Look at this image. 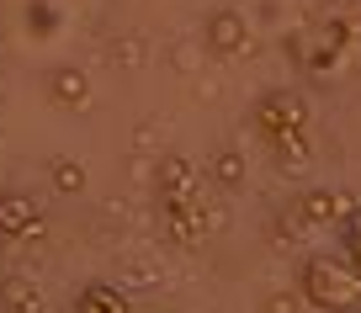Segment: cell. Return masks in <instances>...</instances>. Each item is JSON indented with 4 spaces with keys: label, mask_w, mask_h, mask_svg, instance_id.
I'll return each instance as SVG.
<instances>
[{
    "label": "cell",
    "mask_w": 361,
    "mask_h": 313,
    "mask_svg": "<svg viewBox=\"0 0 361 313\" xmlns=\"http://www.w3.org/2000/svg\"><path fill=\"white\" fill-rule=\"evenodd\" d=\"M250 133L266 144L276 170H308L314 159V106L303 90L271 85L250 101Z\"/></svg>",
    "instance_id": "obj_1"
},
{
    "label": "cell",
    "mask_w": 361,
    "mask_h": 313,
    "mask_svg": "<svg viewBox=\"0 0 361 313\" xmlns=\"http://www.w3.org/2000/svg\"><path fill=\"white\" fill-rule=\"evenodd\" d=\"M293 213H298V223H308V228H329V223H350V218H356V202H350L345 191L319 186V191H303V197L293 202Z\"/></svg>",
    "instance_id": "obj_5"
},
{
    "label": "cell",
    "mask_w": 361,
    "mask_h": 313,
    "mask_svg": "<svg viewBox=\"0 0 361 313\" xmlns=\"http://www.w3.org/2000/svg\"><path fill=\"white\" fill-rule=\"evenodd\" d=\"M266 313H298V297H271Z\"/></svg>",
    "instance_id": "obj_13"
},
{
    "label": "cell",
    "mask_w": 361,
    "mask_h": 313,
    "mask_svg": "<svg viewBox=\"0 0 361 313\" xmlns=\"http://www.w3.org/2000/svg\"><path fill=\"white\" fill-rule=\"evenodd\" d=\"M48 90H54V101H59V106H85L90 80L80 75V69H54V75H48Z\"/></svg>",
    "instance_id": "obj_9"
},
{
    "label": "cell",
    "mask_w": 361,
    "mask_h": 313,
    "mask_svg": "<svg viewBox=\"0 0 361 313\" xmlns=\"http://www.w3.org/2000/svg\"><path fill=\"white\" fill-rule=\"evenodd\" d=\"M298 297L319 313H361V271L345 255H303L298 266Z\"/></svg>",
    "instance_id": "obj_3"
},
{
    "label": "cell",
    "mask_w": 361,
    "mask_h": 313,
    "mask_svg": "<svg viewBox=\"0 0 361 313\" xmlns=\"http://www.w3.org/2000/svg\"><path fill=\"white\" fill-rule=\"evenodd\" d=\"M32 234H43V207H37L27 191L6 186L0 191V239H6V245H22V239H32Z\"/></svg>",
    "instance_id": "obj_4"
},
{
    "label": "cell",
    "mask_w": 361,
    "mask_h": 313,
    "mask_svg": "<svg viewBox=\"0 0 361 313\" xmlns=\"http://www.w3.org/2000/svg\"><path fill=\"white\" fill-rule=\"evenodd\" d=\"M213 165H218V180H224V186H245V170H239V154H228V149H224V154H218Z\"/></svg>",
    "instance_id": "obj_12"
},
{
    "label": "cell",
    "mask_w": 361,
    "mask_h": 313,
    "mask_svg": "<svg viewBox=\"0 0 361 313\" xmlns=\"http://www.w3.org/2000/svg\"><path fill=\"white\" fill-rule=\"evenodd\" d=\"M0 308H6V313H43V292H37V281L6 276V281H0Z\"/></svg>",
    "instance_id": "obj_8"
},
{
    "label": "cell",
    "mask_w": 361,
    "mask_h": 313,
    "mask_svg": "<svg viewBox=\"0 0 361 313\" xmlns=\"http://www.w3.org/2000/svg\"><path fill=\"white\" fill-rule=\"evenodd\" d=\"M154 197H159V218H165L170 245L197 250L213 234V207L202 202V170L186 154H165L154 176Z\"/></svg>",
    "instance_id": "obj_2"
},
{
    "label": "cell",
    "mask_w": 361,
    "mask_h": 313,
    "mask_svg": "<svg viewBox=\"0 0 361 313\" xmlns=\"http://www.w3.org/2000/svg\"><path fill=\"white\" fill-rule=\"evenodd\" d=\"M54 186L59 191H80L85 186V170H80L75 159H54Z\"/></svg>",
    "instance_id": "obj_10"
},
{
    "label": "cell",
    "mask_w": 361,
    "mask_h": 313,
    "mask_svg": "<svg viewBox=\"0 0 361 313\" xmlns=\"http://www.w3.org/2000/svg\"><path fill=\"white\" fill-rule=\"evenodd\" d=\"M75 313H133V297L117 281H85L75 292Z\"/></svg>",
    "instance_id": "obj_7"
},
{
    "label": "cell",
    "mask_w": 361,
    "mask_h": 313,
    "mask_svg": "<svg viewBox=\"0 0 361 313\" xmlns=\"http://www.w3.org/2000/svg\"><path fill=\"white\" fill-rule=\"evenodd\" d=\"M202 37H207L213 54L234 59V54H245V48H250V22L239 11H213V16H207V27H202Z\"/></svg>",
    "instance_id": "obj_6"
},
{
    "label": "cell",
    "mask_w": 361,
    "mask_h": 313,
    "mask_svg": "<svg viewBox=\"0 0 361 313\" xmlns=\"http://www.w3.org/2000/svg\"><path fill=\"white\" fill-rule=\"evenodd\" d=\"M340 255H345L350 266L361 271V207H356V218H350V223H345V250H340Z\"/></svg>",
    "instance_id": "obj_11"
}]
</instances>
